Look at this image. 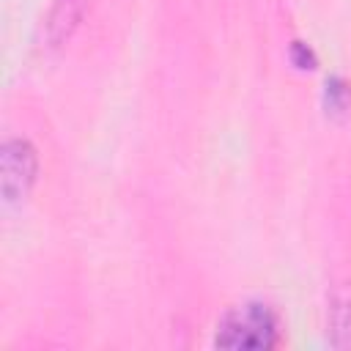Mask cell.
Masks as SVG:
<instances>
[{
	"instance_id": "obj_5",
	"label": "cell",
	"mask_w": 351,
	"mask_h": 351,
	"mask_svg": "<svg viewBox=\"0 0 351 351\" xmlns=\"http://www.w3.org/2000/svg\"><path fill=\"white\" fill-rule=\"evenodd\" d=\"M291 60L299 69H315V52L304 44V41H293L291 44Z\"/></svg>"
},
{
	"instance_id": "obj_3",
	"label": "cell",
	"mask_w": 351,
	"mask_h": 351,
	"mask_svg": "<svg viewBox=\"0 0 351 351\" xmlns=\"http://www.w3.org/2000/svg\"><path fill=\"white\" fill-rule=\"evenodd\" d=\"M88 5H90V0H55L49 8V16H47V41L52 47L63 44L80 25Z\"/></svg>"
},
{
	"instance_id": "obj_4",
	"label": "cell",
	"mask_w": 351,
	"mask_h": 351,
	"mask_svg": "<svg viewBox=\"0 0 351 351\" xmlns=\"http://www.w3.org/2000/svg\"><path fill=\"white\" fill-rule=\"evenodd\" d=\"M324 99L329 112H346L351 110V85L343 77H329L324 88Z\"/></svg>"
},
{
	"instance_id": "obj_2",
	"label": "cell",
	"mask_w": 351,
	"mask_h": 351,
	"mask_svg": "<svg viewBox=\"0 0 351 351\" xmlns=\"http://www.w3.org/2000/svg\"><path fill=\"white\" fill-rule=\"evenodd\" d=\"M0 173H3V197L5 203H19L38 173V156L36 148L25 137H11L3 143L0 154Z\"/></svg>"
},
{
	"instance_id": "obj_1",
	"label": "cell",
	"mask_w": 351,
	"mask_h": 351,
	"mask_svg": "<svg viewBox=\"0 0 351 351\" xmlns=\"http://www.w3.org/2000/svg\"><path fill=\"white\" fill-rule=\"evenodd\" d=\"M282 340L280 318L271 304L250 299L230 307L217 324L214 343L219 348H274Z\"/></svg>"
}]
</instances>
